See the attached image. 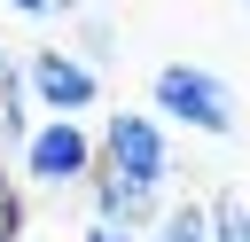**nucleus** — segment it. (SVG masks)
Here are the masks:
<instances>
[{
	"label": "nucleus",
	"instance_id": "nucleus-1",
	"mask_svg": "<svg viewBox=\"0 0 250 242\" xmlns=\"http://www.w3.org/2000/svg\"><path fill=\"white\" fill-rule=\"evenodd\" d=\"M148 117L164 125H188V133H203V141H227L234 133V94H227V78H211L203 62H164L156 70V86H148Z\"/></svg>",
	"mask_w": 250,
	"mask_h": 242
},
{
	"label": "nucleus",
	"instance_id": "nucleus-2",
	"mask_svg": "<svg viewBox=\"0 0 250 242\" xmlns=\"http://www.w3.org/2000/svg\"><path fill=\"white\" fill-rule=\"evenodd\" d=\"M16 156H23V180H31V187H55V195H62V187H86V180H94L102 141H94L86 117H39Z\"/></svg>",
	"mask_w": 250,
	"mask_h": 242
},
{
	"label": "nucleus",
	"instance_id": "nucleus-3",
	"mask_svg": "<svg viewBox=\"0 0 250 242\" xmlns=\"http://www.w3.org/2000/svg\"><path fill=\"white\" fill-rule=\"evenodd\" d=\"M102 172H117V180H133V187H148V195H164V180L180 172L172 164V141H164V125L148 117V109H117V117H102Z\"/></svg>",
	"mask_w": 250,
	"mask_h": 242
},
{
	"label": "nucleus",
	"instance_id": "nucleus-4",
	"mask_svg": "<svg viewBox=\"0 0 250 242\" xmlns=\"http://www.w3.org/2000/svg\"><path fill=\"white\" fill-rule=\"evenodd\" d=\"M23 86L39 117H86L102 101V70L78 47H23Z\"/></svg>",
	"mask_w": 250,
	"mask_h": 242
},
{
	"label": "nucleus",
	"instance_id": "nucleus-5",
	"mask_svg": "<svg viewBox=\"0 0 250 242\" xmlns=\"http://www.w3.org/2000/svg\"><path fill=\"white\" fill-rule=\"evenodd\" d=\"M86 195H94V219H102V226H133V234H148V226H156V211H164V195H148V187L117 180V172H102V164H94Z\"/></svg>",
	"mask_w": 250,
	"mask_h": 242
},
{
	"label": "nucleus",
	"instance_id": "nucleus-6",
	"mask_svg": "<svg viewBox=\"0 0 250 242\" xmlns=\"http://www.w3.org/2000/svg\"><path fill=\"white\" fill-rule=\"evenodd\" d=\"M31 86H23V47H0V148L31 141Z\"/></svg>",
	"mask_w": 250,
	"mask_h": 242
},
{
	"label": "nucleus",
	"instance_id": "nucleus-7",
	"mask_svg": "<svg viewBox=\"0 0 250 242\" xmlns=\"http://www.w3.org/2000/svg\"><path fill=\"white\" fill-rule=\"evenodd\" d=\"M141 242H211V203H164Z\"/></svg>",
	"mask_w": 250,
	"mask_h": 242
},
{
	"label": "nucleus",
	"instance_id": "nucleus-8",
	"mask_svg": "<svg viewBox=\"0 0 250 242\" xmlns=\"http://www.w3.org/2000/svg\"><path fill=\"white\" fill-rule=\"evenodd\" d=\"M211 242H250V203L242 195H211Z\"/></svg>",
	"mask_w": 250,
	"mask_h": 242
},
{
	"label": "nucleus",
	"instance_id": "nucleus-9",
	"mask_svg": "<svg viewBox=\"0 0 250 242\" xmlns=\"http://www.w3.org/2000/svg\"><path fill=\"white\" fill-rule=\"evenodd\" d=\"M0 242H23V180L0 164Z\"/></svg>",
	"mask_w": 250,
	"mask_h": 242
},
{
	"label": "nucleus",
	"instance_id": "nucleus-10",
	"mask_svg": "<svg viewBox=\"0 0 250 242\" xmlns=\"http://www.w3.org/2000/svg\"><path fill=\"white\" fill-rule=\"evenodd\" d=\"M8 8H16V16H70L78 0H8Z\"/></svg>",
	"mask_w": 250,
	"mask_h": 242
},
{
	"label": "nucleus",
	"instance_id": "nucleus-11",
	"mask_svg": "<svg viewBox=\"0 0 250 242\" xmlns=\"http://www.w3.org/2000/svg\"><path fill=\"white\" fill-rule=\"evenodd\" d=\"M86 242H141V234H133V226H102V219H94V226H86Z\"/></svg>",
	"mask_w": 250,
	"mask_h": 242
},
{
	"label": "nucleus",
	"instance_id": "nucleus-12",
	"mask_svg": "<svg viewBox=\"0 0 250 242\" xmlns=\"http://www.w3.org/2000/svg\"><path fill=\"white\" fill-rule=\"evenodd\" d=\"M23 242H31V234H23Z\"/></svg>",
	"mask_w": 250,
	"mask_h": 242
}]
</instances>
